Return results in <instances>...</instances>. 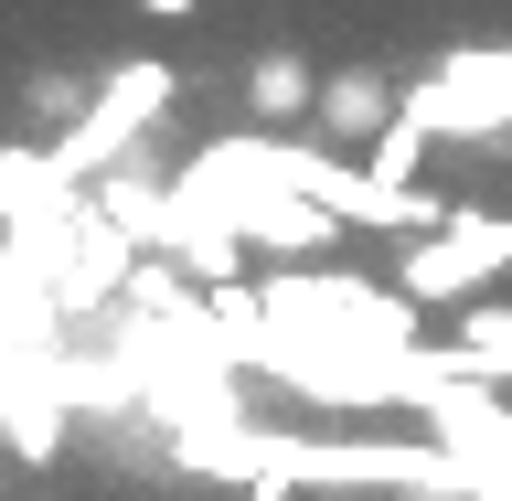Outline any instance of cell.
I'll return each instance as SVG.
<instances>
[{
	"mask_svg": "<svg viewBox=\"0 0 512 501\" xmlns=\"http://www.w3.org/2000/svg\"><path fill=\"white\" fill-rule=\"evenodd\" d=\"M395 118H406V96H395L384 64H342V75H320V96H310V139H331V150H374Z\"/></svg>",
	"mask_w": 512,
	"mask_h": 501,
	"instance_id": "obj_1",
	"label": "cell"
},
{
	"mask_svg": "<svg viewBox=\"0 0 512 501\" xmlns=\"http://www.w3.org/2000/svg\"><path fill=\"white\" fill-rule=\"evenodd\" d=\"M235 96H246V118H256V128H299L320 86H310V64H299V54H256Z\"/></svg>",
	"mask_w": 512,
	"mask_h": 501,
	"instance_id": "obj_2",
	"label": "cell"
},
{
	"mask_svg": "<svg viewBox=\"0 0 512 501\" xmlns=\"http://www.w3.org/2000/svg\"><path fill=\"white\" fill-rule=\"evenodd\" d=\"M470 374H512V310H470Z\"/></svg>",
	"mask_w": 512,
	"mask_h": 501,
	"instance_id": "obj_3",
	"label": "cell"
},
{
	"mask_svg": "<svg viewBox=\"0 0 512 501\" xmlns=\"http://www.w3.org/2000/svg\"><path fill=\"white\" fill-rule=\"evenodd\" d=\"M139 11H150V22H192V11H203V0H139Z\"/></svg>",
	"mask_w": 512,
	"mask_h": 501,
	"instance_id": "obj_4",
	"label": "cell"
},
{
	"mask_svg": "<svg viewBox=\"0 0 512 501\" xmlns=\"http://www.w3.org/2000/svg\"><path fill=\"white\" fill-rule=\"evenodd\" d=\"M406 501H427V491H406Z\"/></svg>",
	"mask_w": 512,
	"mask_h": 501,
	"instance_id": "obj_5",
	"label": "cell"
}]
</instances>
